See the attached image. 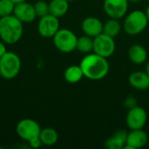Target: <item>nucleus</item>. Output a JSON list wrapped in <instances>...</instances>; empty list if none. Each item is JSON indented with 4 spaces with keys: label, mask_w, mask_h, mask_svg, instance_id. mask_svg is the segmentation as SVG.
<instances>
[{
    "label": "nucleus",
    "mask_w": 149,
    "mask_h": 149,
    "mask_svg": "<svg viewBox=\"0 0 149 149\" xmlns=\"http://www.w3.org/2000/svg\"><path fill=\"white\" fill-rule=\"evenodd\" d=\"M21 69V59L17 54L7 52L0 58V75L5 79H12L17 76Z\"/></svg>",
    "instance_id": "20e7f679"
},
{
    "label": "nucleus",
    "mask_w": 149,
    "mask_h": 149,
    "mask_svg": "<svg viewBox=\"0 0 149 149\" xmlns=\"http://www.w3.org/2000/svg\"><path fill=\"white\" fill-rule=\"evenodd\" d=\"M4 44V42H0V58L7 52V49Z\"/></svg>",
    "instance_id": "a878e982"
},
{
    "label": "nucleus",
    "mask_w": 149,
    "mask_h": 149,
    "mask_svg": "<svg viewBox=\"0 0 149 149\" xmlns=\"http://www.w3.org/2000/svg\"><path fill=\"white\" fill-rule=\"evenodd\" d=\"M13 15L17 17L22 23H31L34 21L37 17L34 6L27 3V1L15 4Z\"/></svg>",
    "instance_id": "f8f14e48"
},
{
    "label": "nucleus",
    "mask_w": 149,
    "mask_h": 149,
    "mask_svg": "<svg viewBox=\"0 0 149 149\" xmlns=\"http://www.w3.org/2000/svg\"><path fill=\"white\" fill-rule=\"evenodd\" d=\"M128 57L134 64L141 65L147 60L148 52L142 45L134 44L131 45L128 50Z\"/></svg>",
    "instance_id": "dca6fc26"
},
{
    "label": "nucleus",
    "mask_w": 149,
    "mask_h": 149,
    "mask_svg": "<svg viewBox=\"0 0 149 149\" xmlns=\"http://www.w3.org/2000/svg\"><path fill=\"white\" fill-rule=\"evenodd\" d=\"M33 6H34V10H35V13H36L37 17H38L39 18L42 17H45L50 13L49 12V3H47L44 0L37 1Z\"/></svg>",
    "instance_id": "4be33fe9"
},
{
    "label": "nucleus",
    "mask_w": 149,
    "mask_h": 149,
    "mask_svg": "<svg viewBox=\"0 0 149 149\" xmlns=\"http://www.w3.org/2000/svg\"><path fill=\"white\" fill-rule=\"evenodd\" d=\"M145 14H146V16H147V18H148V24H149V4L148 5L147 9H146Z\"/></svg>",
    "instance_id": "bb28decb"
},
{
    "label": "nucleus",
    "mask_w": 149,
    "mask_h": 149,
    "mask_svg": "<svg viewBox=\"0 0 149 149\" xmlns=\"http://www.w3.org/2000/svg\"><path fill=\"white\" fill-rule=\"evenodd\" d=\"M148 120V114L144 108L135 106L130 109L127 113L126 123L130 130L142 129Z\"/></svg>",
    "instance_id": "6e6552de"
},
{
    "label": "nucleus",
    "mask_w": 149,
    "mask_h": 149,
    "mask_svg": "<svg viewBox=\"0 0 149 149\" xmlns=\"http://www.w3.org/2000/svg\"><path fill=\"white\" fill-rule=\"evenodd\" d=\"M137 106V100L134 97L132 96H128L126 100H125V107L127 109H130L134 107Z\"/></svg>",
    "instance_id": "b1692460"
},
{
    "label": "nucleus",
    "mask_w": 149,
    "mask_h": 149,
    "mask_svg": "<svg viewBox=\"0 0 149 149\" xmlns=\"http://www.w3.org/2000/svg\"><path fill=\"white\" fill-rule=\"evenodd\" d=\"M64 77L66 82L70 84H76L82 79V78L84 77V73L79 65H72L65 69Z\"/></svg>",
    "instance_id": "a211bd4d"
},
{
    "label": "nucleus",
    "mask_w": 149,
    "mask_h": 149,
    "mask_svg": "<svg viewBox=\"0 0 149 149\" xmlns=\"http://www.w3.org/2000/svg\"><path fill=\"white\" fill-rule=\"evenodd\" d=\"M130 86L137 90L149 89V77L146 72H134L128 77Z\"/></svg>",
    "instance_id": "4468645a"
},
{
    "label": "nucleus",
    "mask_w": 149,
    "mask_h": 149,
    "mask_svg": "<svg viewBox=\"0 0 149 149\" xmlns=\"http://www.w3.org/2000/svg\"><path fill=\"white\" fill-rule=\"evenodd\" d=\"M127 134H128L123 129L117 130L112 137L108 138L105 141V148L107 149L123 148L127 142Z\"/></svg>",
    "instance_id": "2eb2a0df"
},
{
    "label": "nucleus",
    "mask_w": 149,
    "mask_h": 149,
    "mask_svg": "<svg viewBox=\"0 0 149 149\" xmlns=\"http://www.w3.org/2000/svg\"><path fill=\"white\" fill-rule=\"evenodd\" d=\"M148 21L144 11L135 10L126 16L123 23V29L128 35L134 36L141 33L148 26Z\"/></svg>",
    "instance_id": "7ed1b4c3"
},
{
    "label": "nucleus",
    "mask_w": 149,
    "mask_h": 149,
    "mask_svg": "<svg viewBox=\"0 0 149 149\" xmlns=\"http://www.w3.org/2000/svg\"><path fill=\"white\" fill-rule=\"evenodd\" d=\"M116 45L114 38H112L105 33H101L93 38V52L107 58L115 52Z\"/></svg>",
    "instance_id": "423d86ee"
},
{
    "label": "nucleus",
    "mask_w": 149,
    "mask_h": 149,
    "mask_svg": "<svg viewBox=\"0 0 149 149\" xmlns=\"http://www.w3.org/2000/svg\"><path fill=\"white\" fill-rule=\"evenodd\" d=\"M68 2H72V1H75V0H67Z\"/></svg>",
    "instance_id": "7c9ffc66"
},
{
    "label": "nucleus",
    "mask_w": 149,
    "mask_h": 149,
    "mask_svg": "<svg viewBox=\"0 0 149 149\" xmlns=\"http://www.w3.org/2000/svg\"><path fill=\"white\" fill-rule=\"evenodd\" d=\"M121 31V25L119 22V19L110 18L103 24V33L115 38Z\"/></svg>",
    "instance_id": "aec40b11"
},
{
    "label": "nucleus",
    "mask_w": 149,
    "mask_h": 149,
    "mask_svg": "<svg viewBox=\"0 0 149 149\" xmlns=\"http://www.w3.org/2000/svg\"><path fill=\"white\" fill-rule=\"evenodd\" d=\"M81 28L85 35L95 38L103 32V23L95 17H88L82 21Z\"/></svg>",
    "instance_id": "ddd939ff"
},
{
    "label": "nucleus",
    "mask_w": 149,
    "mask_h": 149,
    "mask_svg": "<svg viewBox=\"0 0 149 149\" xmlns=\"http://www.w3.org/2000/svg\"><path fill=\"white\" fill-rule=\"evenodd\" d=\"M76 49L84 54L91 53L93 52V38H91L87 35L78 38Z\"/></svg>",
    "instance_id": "412c9836"
},
{
    "label": "nucleus",
    "mask_w": 149,
    "mask_h": 149,
    "mask_svg": "<svg viewBox=\"0 0 149 149\" xmlns=\"http://www.w3.org/2000/svg\"><path fill=\"white\" fill-rule=\"evenodd\" d=\"M128 3V0H104L103 8L110 18L120 19L127 15Z\"/></svg>",
    "instance_id": "1a4fd4ad"
},
{
    "label": "nucleus",
    "mask_w": 149,
    "mask_h": 149,
    "mask_svg": "<svg viewBox=\"0 0 149 149\" xmlns=\"http://www.w3.org/2000/svg\"><path fill=\"white\" fill-rule=\"evenodd\" d=\"M148 144H149V135H148Z\"/></svg>",
    "instance_id": "2f4dec72"
},
{
    "label": "nucleus",
    "mask_w": 149,
    "mask_h": 149,
    "mask_svg": "<svg viewBox=\"0 0 149 149\" xmlns=\"http://www.w3.org/2000/svg\"><path fill=\"white\" fill-rule=\"evenodd\" d=\"M11 2H13L15 4H17V3H23V2H26L27 0H10Z\"/></svg>",
    "instance_id": "cd10ccee"
},
{
    "label": "nucleus",
    "mask_w": 149,
    "mask_h": 149,
    "mask_svg": "<svg viewBox=\"0 0 149 149\" xmlns=\"http://www.w3.org/2000/svg\"><path fill=\"white\" fill-rule=\"evenodd\" d=\"M148 142V134L142 129L131 130L127 134L124 149H138L145 147Z\"/></svg>",
    "instance_id": "9b49d317"
},
{
    "label": "nucleus",
    "mask_w": 149,
    "mask_h": 149,
    "mask_svg": "<svg viewBox=\"0 0 149 149\" xmlns=\"http://www.w3.org/2000/svg\"><path fill=\"white\" fill-rule=\"evenodd\" d=\"M15 3L10 0H0V17L13 14Z\"/></svg>",
    "instance_id": "5701e85b"
},
{
    "label": "nucleus",
    "mask_w": 149,
    "mask_h": 149,
    "mask_svg": "<svg viewBox=\"0 0 149 149\" xmlns=\"http://www.w3.org/2000/svg\"><path fill=\"white\" fill-rule=\"evenodd\" d=\"M0 149H1V147H0Z\"/></svg>",
    "instance_id": "473e14b6"
},
{
    "label": "nucleus",
    "mask_w": 149,
    "mask_h": 149,
    "mask_svg": "<svg viewBox=\"0 0 149 149\" xmlns=\"http://www.w3.org/2000/svg\"><path fill=\"white\" fill-rule=\"evenodd\" d=\"M69 10V2L67 0H52L49 3L50 14L61 17L66 14Z\"/></svg>",
    "instance_id": "f3484780"
},
{
    "label": "nucleus",
    "mask_w": 149,
    "mask_h": 149,
    "mask_svg": "<svg viewBox=\"0 0 149 149\" xmlns=\"http://www.w3.org/2000/svg\"><path fill=\"white\" fill-rule=\"evenodd\" d=\"M16 131L19 138L28 142L34 138L39 137L41 127L36 120L32 119H24L17 123Z\"/></svg>",
    "instance_id": "0eeeda50"
},
{
    "label": "nucleus",
    "mask_w": 149,
    "mask_h": 149,
    "mask_svg": "<svg viewBox=\"0 0 149 149\" xmlns=\"http://www.w3.org/2000/svg\"><path fill=\"white\" fill-rule=\"evenodd\" d=\"M84 77L91 80H100L109 72V63L107 58L91 52L86 54L79 64Z\"/></svg>",
    "instance_id": "f257e3e1"
},
{
    "label": "nucleus",
    "mask_w": 149,
    "mask_h": 149,
    "mask_svg": "<svg viewBox=\"0 0 149 149\" xmlns=\"http://www.w3.org/2000/svg\"><path fill=\"white\" fill-rule=\"evenodd\" d=\"M39 138L41 140L42 145L51 147V146L55 145L58 142V134L54 128L45 127L44 129H41Z\"/></svg>",
    "instance_id": "6ab92c4d"
},
{
    "label": "nucleus",
    "mask_w": 149,
    "mask_h": 149,
    "mask_svg": "<svg viewBox=\"0 0 149 149\" xmlns=\"http://www.w3.org/2000/svg\"><path fill=\"white\" fill-rule=\"evenodd\" d=\"M141 1H142V0H128V2H130V3H140Z\"/></svg>",
    "instance_id": "c756f323"
},
{
    "label": "nucleus",
    "mask_w": 149,
    "mask_h": 149,
    "mask_svg": "<svg viewBox=\"0 0 149 149\" xmlns=\"http://www.w3.org/2000/svg\"><path fill=\"white\" fill-rule=\"evenodd\" d=\"M28 143H29L30 147L32 148H38L42 146V142H41V140L39 137H37V138L31 140L30 141H28Z\"/></svg>",
    "instance_id": "393cba45"
},
{
    "label": "nucleus",
    "mask_w": 149,
    "mask_h": 149,
    "mask_svg": "<svg viewBox=\"0 0 149 149\" xmlns=\"http://www.w3.org/2000/svg\"><path fill=\"white\" fill-rule=\"evenodd\" d=\"M52 38L55 47L63 53H70L76 49L78 37L69 29H59Z\"/></svg>",
    "instance_id": "39448f33"
},
{
    "label": "nucleus",
    "mask_w": 149,
    "mask_h": 149,
    "mask_svg": "<svg viewBox=\"0 0 149 149\" xmlns=\"http://www.w3.org/2000/svg\"><path fill=\"white\" fill-rule=\"evenodd\" d=\"M59 30L58 17L48 14L40 17L38 24V31L44 38H52Z\"/></svg>",
    "instance_id": "9d476101"
},
{
    "label": "nucleus",
    "mask_w": 149,
    "mask_h": 149,
    "mask_svg": "<svg viewBox=\"0 0 149 149\" xmlns=\"http://www.w3.org/2000/svg\"><path fill=\"white\" fill-rule=\"evenodd\" d=\"M145 72H146V73L148 74V76L149 77V62L147 64V65H146V70H145Z\"/></svg>",
    "instance_id": "c85d7f7f"
},
{
    "label": "nucleus",
    "mask_w": 149,
    "mask_h": 149,
    "mask_svg": "<svg viewBox=\"0 0 149 149\" xmlns=\"http://www.w3.org/2000/svg\"><path fill=\"white\" fill-rule=\"evenodd\" d=\"M23 32V23L13 14L0 17V38L5 44H16L21 39Z\"/></svg>",
    "instance_id": "f03ea898"
}]
</instances>
